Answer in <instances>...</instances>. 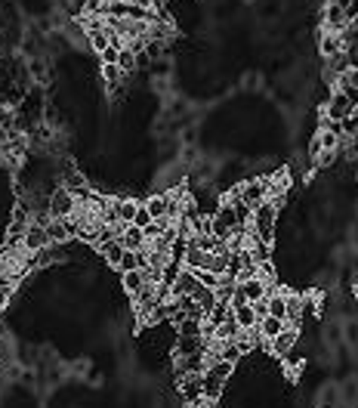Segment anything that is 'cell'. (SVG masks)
<instances>
[{"label":"cell","mask_w":358,"mask_h":408,"mask_svg":"<svg viewBox=\"0 0 358 408\" xmlns=\"http://www.w3.org/2000/svg\"><path fill=\"white\" fill-rule=\"evenodd\" d=\"M284 328H287V322H284V319H275V316H262V319L257 322V334L266 340V344H269L272 337H278Z\"/></svg>","instance_id":"cell-16"},{"label":"cell","mask_w":358,"mask_h":408,"mask_svg":"<svg viewBox=\"0 0 358 408\" xmlns=\"http://www.w3.org/2000/svg\"><path fill=\"white\" fill-rule=\"evenodd\" d=\"M266 306H269V316L287 322V297H284V291H278V288H275V291L266 297Z\"/></svg>","instance_id":"cell-20"},{"label":"cell","mask_w":358,"mask_h":408,"mask_svg":"<svg viewBox=\"0 0 358 408\" xmlns=\"http://www.w3.org/2000/svg\"><path fill=\"white\" fill-rule=\"evenodd\" d=\"M102 81H105L108 90H117V87H121V81H124V72L117 65H102Z\"/></svg>","instance_id":"cell-25"},{"label":"cell","mask_w":358,"mask_h":408,"mask_svg":"<svg viewBox=\"0 0 358 408\" xmlns=\"http://www.w3.org/2000/svg\"><path fill=\"white\" fill-rule=\"evenodd\" d=\"M235 312V322L241 325V331H253L257 328V310H253V303H241V306H232Z\"/></svg>","instance_id":"cell-18"},{"label":"cell","mask_w":358,"mask_h":408,"mask_svg":"<svg viewBox=\"0 0 358 408\" xmlns=\"http://www.w3.org/2000/svg\"><path fill=\"white\" fill-rule=\"evenodd\" d=\"M195 288H198V272L189 269V266H183V269L176 272L173 285H170V297H189Z\"/></svg>","instance_id":"cell-9"},{"label":"cell","mask_w":358,"mask_h":408,"mask_svg":"<svg viewBox=\"0 0 358 408\" xmlns=\"http://www.w3.org/2000/svg\"><path fill=\"white\" fill-rule=\"evenodd\" d=\"M207 226H210V235L213 238H219V242H229L238 229V217H235V208H232V201H219V208L210 214V220H207Z\"/></svg>","instance_id":"cell-2"},{"label":"cell","mask_w":358,"mask_h":408,"mask_svg":"<svg viewBox=\"0 0 358 408\" xmlns=\"http://www.w3.org/2000/svg\"><path fill=\"white\" fill-rule=\"evenodd\" d=\"M151 223V214L146 210V204H139V210H136V217H133V226H139V229H146Z\"/></svg>","instance_id":"cell-30"},{"label":"cell","mask_w":358,"mask_h":408,"mask_svg":"<svg viewBox=\"0 0 358 408\" xmlns=\"http://www.w3.org/2000/svg\"><path fill=\"white\" fill-rule=\"evenodd\" d=\"M28 74L37 84H47V74H50V68H47V62L44 59H37V56H31V62H28Z\"/></svg>","instance_id":"cell-26"},{"label":"cell","mask_w":358,"mask_h":408,"mask_svg":"<svg viewBox=\"0 0 358 408\" xmlns=\"http://www.w3.org/2000/svg\"><path fill=\"white\" fill-rule=\"evenodd\" d=\"M133 6H146V10H151V6H155V0H130Z\"/></svg>","instance_id":"cell-31"},{"label":"cell","mask_w":358,"mask_h":408,"mask_svg":"<svg viewBox=\"0 0 358 408\" xmlns=\"http://www.w3.org/2000/svg\"><path fill=\"white\" fill-rule=\"evenodd\" d=\"M278 210L272 201H262L253 208V217H250V232L260 235L262 242H275V232H278Z\"/></svg>","instance_id":"cell-1"},{"label":"cell","mask_w":358,"mask_h":408,"mask_svg":"<svg viewBox=\"0 0 358 408\" xmlns=\"http://www.w3.org/2000/svg\"><path fill=\"white\" fill-rule=\"evenodd\" d=\"M189 297L201 306L204 319H207V312L213 310V306H216V288H207V285H201V282H198V288H195V291H192Z\"/></svg>","instance_id":"cell-14"},{"label":"cell","mask_w":358,"mask_h":408,"mask_svg":"<svg viewBox=\"0 0 358 408\" xmlns=\"http://www.w3.org/2000/svg\"><path fill=\"white\" fill-rule=\"evenodd\" d=\"M352 112H355V102L340 87L330 90V96L325 102V121H346V118H352Z\"/></svg>","instance_id":"cell-3"},{"label":"cell","mask_w":358,"mask_h":408,"mask_svg":"<svg viewBox=\"0 0 358 408\" xmlns=\"http://www.w3.org/2000/svg\"><path fill=\"white\" fill-rule=\"evenodd\" d=\"M74 210H78V198H74L65 186H59V189L50 192V217H59V220L74 217Z\"/></svg>","instance_id":"cell-5"},{"label":"cell","mask_w":358,"mask_h":408,"mask_svg":"<svg viewBox=\"0 0 358 408\" xmlns=\"http://www.w3.org/2000/svg\"><path fill=\"white\" fill-rule=\"evenodd\" d=\"M96 251L102 254V260L108 263V266H121V260H124V254L127 248L121 244V238H108V242H96Z\"/></svg>","instance_id":"cell-10"},{"label":"cell","mask_w":358,"mask_h":408,"mask_svg":"<svg viewBox=\"0 0 358 408\" xmlns=\"http://www.w3.org/2000/svg\"><path fill=\"white\" fill-rule=\"evenodd\" d=\"M121 244H124L127 251H142V248L149 244V238H146V232H142L139 226L130 223V226H127L124 232H121Z\"/></svg>","instance_id":"cell-17"},{"label":"cell","mask_w":358,"mask_h":408,"mask_svg":"<svg viewBox=\"0 0 358 408\" xmlns=\"http://www.w3.org/2000/svg\"><path fill=\"white\" fill-rule=\"evenodd\" d=\"M204 346H207V340H204V337H176L173 356H176V359H185V356L204 353Z\"/></svg>","instance_id":"cell-15"},{"label":"cell","mask_w":358,"mask_h":408,"mask_svg":"<svg viewBox=\"0 0 358 408\" xmlns=\"http://www.w3.org/2000/svg\"><path fill=\"white\" fill-rule=\"evenodd\" d=\"M346 44H343V34H337V31H325L321 34V40H318V53L325 56V59H334L337 53H343Z\"/></svg>","instance_id":"cell-12"},{"label":"cell","mask_w":358,"mask_h":408,"mask_svg":"<svg viewBox=\"0 0 358 408\" xmlns=\"http://www.w3.org/2000/svg\"><path fill=\"white\" fill-rule=\"evenodd\" d=\"M117 53H121V47H115V44H108L105 50L99 53V59H102V65H117Z\"/></svg>","instance_id":"cell-29"},{"label":"cell","mask_w":358,"mask_h":408,"mask_svg":"<svg viewBox=\"0 0 358 408\" xmlns=\"http://www.w3.org/2000/svg\"><path fill=\"white\" fill-rule=\"evenodd\" d=\"M296 344H300V328H296V325H287L278 337L269 340V350H272V356H278V359H281V356L291 353Z\"/></svg>","instance_id":"cell-8"},{"label":"cell","mask_w":358,"mask_h":408,"mask_svg":"<svg viewBox=\"0 0 358 408\" xmlns=\"http://www.w3.org/2000/svg\"><path fill=\"white\" fill-rule=\"evenodd\" d=\"M238 334H241V325L235 322V312L223 322V325H216V331H213V337H216V340H238Z\"/></svg>","instance_id":"cell-22"},{"label":"cell","mask_w":358,"mask_h":408,"mask_svg":"<svg viewBox=\"0 0 358 408\" xmlns=\"http://www.w3.org/2000/svg\"><path fill=\"white\" fill-rule=\"evenodd\" d=\"M244 251L250 254L257 263H266L272 260V242H262L260 235H253V232H247V244H244Z\"/></svg>","instance_id":"cell-11"},{"label":"cell","mask_w":358,"mask_h":408,"mask_svg":"<svg viewBox=\"0 0 358 408\" xmlns=\"http://www.w3.org/2000/svg\"><path fill=\"white\" fill-rule=\"evenodd\" d=\"M139 204H142V201H136V198H117V201H115L117 220H121V223H133V217H136V210H139Z\"/></svg>","instance_id":"cell-21"},{"label":"cell","mask_w":358,"mask_h":408,"mask_svg":"<svg viewBox=\"0 0 358 408\" xmlns=\"http://www.w3.org/2000/svg\"><path fill=\"white\" fill-rule=\"evenodd\" d=\"M176 390H179V399H183L185 408L198 405L204 399V387H201V374H183L176 378Z\"/></svg>","instance_id":"cell-4"},{"label":"cell","mask_w":358,"mask_h":408,"mask_svg":"<svg viewBox=\"0 0 358 408\" xmlns=\"http://www.w3.org/2000/svg\"><path fill=\"white\" fill-rule=\"evenodd\" d=\"M87 44L93 47V53H102L112 44V38H108V31H87Z\"/></svg>","instance_id":"cell-27"},{"label":"cell","mask_w":358,"mask_h":408,"mask_svg":"<svg viewBox=\"0 0 358 408\" xmlns=\"http://www.w3.org/2000/svg\"><path fill=\"white\" fill-rule=\"evenodd\" d=\"M142 204H146V210L151 214V220H164L167 217V195H149Z\"/></svg>","instance_id":"cell-23"},{"label":"cell","mask_w":358,"mask_h":408,"mask_svg":"<svg viewBox=\"0 0 358 408\" xmlns=\"http://www.w3.org/2000/svg\"><path fill=\"white\" fill-rule=\"evenodd\" d=\"M257 276H260L266 285H272V282L278 278V272H275V266H272V260H266V263H257Z\"/></svg>","instance_id":"cell-28"},{"label":"cell","mask_w":358,"mask_h":408,"mask_svg":"<svg viewBox=\"0 0 358 408\" xmlns=\"http://www.w3.org/2000/svg\"><path fill=\"white\" fill-rule=\"evenodd\" d=\"M121 285H124V291L127 294H139L142 288H146V276H142V269H130V272H121Z\"/></svg>","instance_id":"cell-19"},{"label":"cell","mask_w":358,"mask_h":408,"mask_svg":"<svg viewBox=\"0 0 358 408\" xmlns=\"http://www.w3.org/2000/svg\"><path fill=\"white\" fill-rule=\"evenodd\" d=\"M284 297H287V325L300 328L303 312H306V297L303 294H294V291H284Z\"/></svg>","instance_id":"cell-13"},{"label":"cell","mask_w":358,"mask_h":408,"mask_svg":"<svg viewBox=\"0 0 358 408\" xmlns=\"http://www.w3.org/2000/svg\"><path fill=\"white\" fill-rule=\"evenodd\" d=\"M136 62H139V56H136V50L127 44L121 47V53H117V68H121L124 74H133L136 72Z\"/></svg>","instance_id":"cell-24"},{"label":"cell","mask_w":358,"mask_h":408,"mask_svg":"<svg viewBox=\"0 0 358 408\" xmlns=\"http://www.w3.org/2000/svg\"><path fill=\"white\" fill-rule=\"evenodd\" d=\"M47 244H53V242H50V232H47V223L31 220V226L25 229V235H22V248L28 254H34V251H44Z\"/></svg>","instance_id":"cell-6"},{"label":"cell","mask_w":358,"mask_h":408,"mask_svg":"<svg viewBox=\"0 0 358 408\" xmlns=\"http://www.w3.org/2000/svg\"><path fill=\"white\" fill-rule=\"evenodd\" d=\"M349 28V19H346V4L343 0H330L325 6V31H337L343 34Z\"/></svg>","instance_id":"cell-7"}]
</instances>
